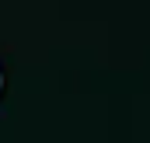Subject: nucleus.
<instances>
[{
    "mask_svg": "<svg viewBox=\"0 0 150 143\" xmlns=\"http://www.w3.org/2000/svg\"><path fill=\"white\" fill-rule=\"evenodd\" d=\"M0 87H4V77H0Z\"/></svg>",
    "mask_w": 150,
    "mask_h": 143,
    "instance_id": "1",
    "label": "nucleus"
}]
</instances>
